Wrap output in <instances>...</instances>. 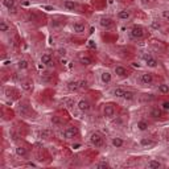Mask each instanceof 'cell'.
I'll return each instance as SVG.
<instances>
[{
  "label": "cell",
  "instance_id": "obj_22",
  "mask_svg": "<svg viewBox=\"0 0 169 169\" xmlns=\"http://www.w3.org/2000/svg\"><path fill=\"white\" fill-rule=\"evenodd\" d=\"M151 116L155 118V119L160 118V116H161V110H158V108H152V110H151Z\"/></svg>",
  "mask_w": 169,
  "mask_h": 169
},
{
  "label": "cell",
  "instance_id": "obj_29",
  "mask_svg": "<svg viewBox=\"0 0 169 169\" xmlns=\"http://www.w3.org/2000/svg\"><path fill=\"white\" fill-rule=\"evenodd\" d=\"M163 110H169V102H164L163 103Z\"/></svg>",
  "mask_w": 169,
  "mask_h": 169
},
{
  "label": "cell",
  "instance_id": "obj_15",
  "mask_svg": "<svg viewBox=\"0 0 169 169\" xmlns=\"http://www.w3.org/2000/svg\"><path fill=\"white\" fill-rule=\"evenodd\" d=\"M112 21H111V18H104V17H103L102 18V20H100V25H102L103 26V28H111V26H112Z\"/></svg>",
  "mask_w": 169,
  "mask_h": 169
},
{
  "label": "cell",
  "instance_id": "obj_27",
  "mask_svg": "<svg viewBox=\"0 0 169 169\" xmlns=\"http://www.w3.org/2000/svg\"><path fill=\"white\" fill-rule=\"evenodd\" d=\"M0 31H1V32H7L8 31V25L4 23V21H1V23H0Z\"/></svg>",
  "mask_w": 169,
  "mask_h": 169
},
{
  "label": "cell",
  "instance_id": "obj_13",
  "mask_svg": "<svg viewBox=\"0 0 169 169\" xmlns=\"http://www.w3.org/2000/svg\"><path fill=\"white\" fill-rule=\"evenodd\" d=\"M163 166V164L160 163V161H157V160H149L147 163V168H149V169H152V168H161Z\"/></svg>",
  "mask_w": 169,
  "mask_h": 169
},
{
  "label": "cell",
  "instance_id": "obj_21",
  "mask_svg": "<svg viewBox=\"0 0 169 169\" xmlns=\"http://www.w3.org/2000/svg\"><path fill=\"white\" fill-rule=\"evenodd\" d=\"M79 87H81V84L78 83V82H70L67 86V89L70 90V91H75V90H78Z\"/></svg>",
  "mask_w": 169,
  "mask_h": 169
},
{
  "label": "cell",
  "instance_id": "obj_24",
  "mask_svg": "<svg viewBox=\"0 0 169 169\" xmlns=\"http://www.w3.org/2000/svg\"><path fill=\"white\" fill-rule=\"evenodd\" d=\"M17 67H18V69H26V67H28V61H25V60L18 61Z\"/></svg>",
  "mask_w": 169,
  "mask_h": 169
},
{
  "label": "cell",
  "instance_id": "obj_10",
  "mask_svg": "<svg viewBox=\"0 0 169 169\" xmlns=\"http://www.w3.org/2000/svg\"><path fill=\"white\" fill-rule=\"evenodd\" d=\"M118 17L120 18V20H128V18H131V12L127 9H121V11H119Z\"/></svg>",
  "mask_w": 169,
  "mask_h": 169
},
{
  "label": "cell",
  "instance_id": "obj_11",
  "mask_svg": "<svg viewBox=\"0 0 169 169\" xmlns=\"http://www.w3.org/2000/svg\"><path fill=\"white\" fill-rule=\"evenodd\" d=\"M111 143H112V145L115 148H121L124 145V140L121 139V137H114V139L111 140Z\"/></svg>",
  "mask_w": 169,
  "mask_h": 169
},
{
  "label": "cell",
  "instance_id": "obj_14",
  "mask_svg": "<svg viewBox=\"0 0 169 169\" xmlns=\"http://www.w3.org/2000/svg\"><path fill=\"white\" fill-rule=\"evenodd\" d=\"M63 7H65L66 9H69V11H74L77 8V4L73 1V0H66V1L63 3Z\"/></svg>",
  "mask_w": 169,
  "mask_h": 169
},
{
  "label": "cell",
  "instance_id": "obj_2",
  "mask_svg": "<svg viewBox=\"0 0 169 169\" xmlns=\"http://www.w3.org/2000/svg\"><path fill=\"white\" fill-rule=\"evenodd\" d=\"M131 37H132V38H141V37H144V29H143L140 25L132 26V29H131Z\"/></svg>",
  "mask_w": 169,
  "mask_h": 169
},
{
  "label": "cell",
  "instance_id": "obj_17",
  "mask_svg": "<svg viewBox=\"0 0 169 169\" xmlns=\"http://www.w3.org/2000/svg\"><path fill=\"white\" fill-rule=\"evenodd\" d=\"M100 79H102L104 83H108V82H111V74L108 73V71H103V73L100 74Z\"/></svg>",
  "mask_w": 169,
  "mask_h": 169
},
{
  "label": "cell",
  "instance_id": "obj_26",
  "mask_svg": "<svg viewBox=\"0 0 169 169\" xmlns=\"http://www.w3.org/2000/svg\"><path fill=\"white\" fill-rule=\"evenodd\" d=\"M140 144L141 145H153V141L151 139H141Z\"/></svg>",
  "mask_w": 169,
  "mask_h": 169
},
{
  "label": "cell",
  "instance_id": "obj_6",
  "mask_svg": "<svg viewBox=\"0 0 169 169\" xmlns=\"http://www.w3.org/2000/svg\"><path fill=\"white\" fill-rule=\"evenodd\" d=\"M140 81L144 84H151L153 82V75L151 73H143L141 77H140Z\"/></svg>",
  "mask_w": 169,
  "mask_h": 169
},
{
  "label": "cell",
  "instance_id": "obj_4",
  "mask_svg": "<svg viewBox=\"0 0 169 169\" xmlns=\"http://www.w3.org/2000/svg\"><path fill=\"white\" fill-rule=\"evenodd\" d=\"M77 135H78V129H77L75 127H69V128H66L65 132H63V136H65L66 139H73Z\"/></svg>",
  "mask_w": 169,
  "mask_h": 169
},
{
  "label": "cell",
  "instance_id": "obj_3",
  "mask_svg": "<svg viewBox=\"0 0 169 169\" xmlns=\"http://www.w3.org/2000/svg\"><path fill=\"white\" fill-rule=\"evenodd\" d=\"M103 114H104L106 118H112V116L115 115V107H114V104H111V103H107V104H104V108H103Z\"/></svg>",
  "mask_w": 169,
  "mask_h": 169
},
{
  "label": "cell",
  "instance_id": "obj_19",
  "mask_svg": "<svg viewBox=\"0 0 169 169\" xmlns=\"http://www.w3.org/2000/svg\"><path fill=\"white\" fill-rule=\"evenodd\" d=\"M3 4L8 8V9H15V0H3Z\"/></svg>",
  "mask_w": 169,
  "mask_h": 169
},
{
  "label": "cell",
  "instance_id": "obj_1",
  "mask_svg": "<svg viewBox=\"0 0 169 169\" xmlns=\"http://www.w3.org/2000/svg\"><path fill=\"white\" fill-rule=\"evenodd\" d=\"M103 141H104V139H103V136L99 132H92V133L90 135V143H91L94 147H102Z\"/></svg>",
  "mask_w": 169,
  "mask_h": 169
},
{
  "label": "cell",
  "instance_id": "obj_23",
  "mask_svg": "<svg viewBox=\"0 0 169 169\" xmlns=\"http://www.w3.org/2000/svg\"><path fill=\"white\" fill-rule=\"evenodd\" d=\"M16 153H17L18 156H25L26 155V149L24 147H17V148H16Z\"/></svg>",
  "mask_w": 169,
  "mask_h": 169
},
{
  "label": "cell",
  "instance_id": "obj_18",
  "mask_svg": "<svg viewBox=\"0 0 169 169\" xmlns=\"http://www.w3.org/2000/svg\"><path fill=\"white\" fill-rule=\"evenodd\" d=\"M158 91L161 94H169V84H165V83L158 84Z\"/></svg>",
  "mask_w": 169,
  "mask_h": 169
},
{
  "label": "cell",
  "instance_id": "obj_12",
  "mask_svg": "<svg viewBox=\"0 0 169 169\" xmlns=\"http://www.w3.org/2000/svg\"><path fill=\"white\" fill-rule=\"evenodd\" d=\"M126 94H127V90L121 89V87H116V89L114 90V95L118 97V98H124V97H126Z\"/></svg>",
  "mask_w": 169,
  "mask_h": 169
},
{
  "label": "cell",
  "instance_id": "obj_9",
  "mask_svg": "<svg viewBox=\"0 0 169 169\" xmlns=\"http://www.w3.org/2000/svg\"><path fill=\"white\" fill-rule=\"evenodd\" d=\"M114 71H115V74L118 77H127L128 74H127V70H126V67H123V66H116L115 69H114Z\"/></svg>",
  "mask_w": 169,
  "mask_h": 169
},
{
  "label": "cell",
  "instance_id": "obj_8",
  "mask_svg": "<svg viewBox=\"0 0 169 169\" xmlns=\"http://www.w3.org/2000/svg\"><path fill=\"white\" fill-rule=\"evenodd\" d=\"M84 29H86V24L84 23H74L73 24V31L77 32V33H82V32H84Z\"/></svg>",
  "mask_w": 169,
  "mask_h": 169
},
{
  "label": "cell",
  "instance_id": "obj_7",
  "mask_svg": "<svg viewBox=\"0 0 169 169\" xmlns=\"http://www.w3.org/2000/svg\"><path fill=\"white\" fill-rule=\"evenodd\" d=\"M144 60H145V63H147L149 67H156V66H157V60L153 58L152 55H149V54L144 55Z\"/></svg>",
  "mask_w": 169,
  "mask_h": 169
},
{
  "label": "cell",
  "instance_id": "obj_16",
  "mask_svg": "<svg viewBox=\"0 0 169 169\" xmlns=\"http://www.w3.org/2000/svg\"><path fill=\"white\" fill-rule=\"evenodd\" d=\"M41 63H44V65H50V63H52V55L42 54L41 55Z\"/></svg>",
  "mask_w": 169,
  "mask_h": 169
},
{
  "label": "cell",
  "instance_id": "obj_30",
  "mask_svg": "<svg viewBox=\"0 0 169 169\" xmlns=\"http://www.w3.org/2000/svg\"><path fill=\"white\" fill-rule=\"evenodd\" d=\"M152 26H153V28H156V29H158V28H160V24H156V23H152Z\"/></svg>",
  "mask_w": 169,
  "mask_h": 169
},
{
  "label": "cell",
  "instance_id": "obj_31",
  "mask_svg": "<svg viewBox=\"0 0 169 169\" xmlns=\"http://www.w3.org/2000/svg\"><path fill=\"white\" fill-rule=\"evenodd\" d=\"M97 166H108V164L107 163H100V164H98Z\"/></svg>",
  "mask_w": 169,
  "mask_h": 169
},
{
  "label": "cell",
  "instance_id": "obj_20",
  "mask_svg": "<svg viewBox=\"0 0 169 169\" xmlns=\"http://www.w3.org/2000/svg\"><path fill=\"white\" fill-rule=\"evenodd\" d=\"M137 128H139L140 131H145V129H148V123L145 120L137 121Z\"/></svg>",
  "mask_w": 169,
  "mask_h": 169
},
{
  "label": "cell",
  "instance_id": "obj_25",
  "mask_svg": "<svg viewBox=\"0 0 169 169\" xmlns=\"http://www.w3.org/2000/svg\"><path fill=\"white\" fill-rule=\"evenodd\" d=\"M79 60H81V62L83 63V65H90V63H91V60H90L89 57H83V55H81Z\"/></svg>",
  "mask_w": 169,
  "mask_h": 169
},
{
  "label": "cell",
  "instance_id": "obj_5",
  "mask_svg": "<svg viewBox=\"0 0 169 169\" xmlns=\"http://www.w3.org/2000/svg\"><path fill=\"white\" fill-rule=\"evenodd\" d=\"M77 106H78L79 111H82V112H86V111L90 110V102H89V100H86V99H81Z\"/></svg>",
  "mask_w": 169,
  "mask_h": 169
},
{
  "label": "cell",
  "instance_id": "obj_28",
  "mask_svg": "<svg viewBox=\"0 0 169 169\" xmlns=\"http://www.w3.org/2000/svg\"><path fill=\"white\" fill-rule=\"evenodd\" d=\"M161 16H163L165 20H169V11H163V12H161Z\"/></svg>",
  "mask_w": 169,
  "mask_h": 169
}]
</instances>
